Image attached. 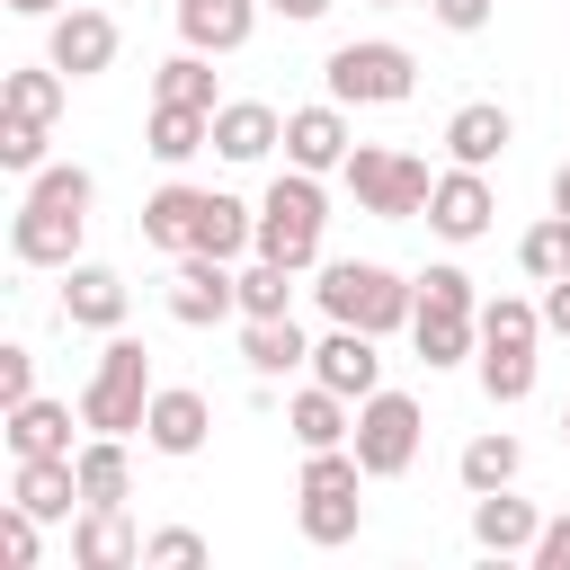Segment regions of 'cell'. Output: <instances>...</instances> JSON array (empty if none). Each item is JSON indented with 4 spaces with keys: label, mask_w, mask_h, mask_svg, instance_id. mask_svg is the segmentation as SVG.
<instances>
[{
    "label": "cell",
    "mask_w": 570,
    "mask_h": 570,
    "mask_svg": "<svg viewBox=\"0 0 570 570\" xmlns=\"http://www.w3.org/2000/svg\"><path fill=\"white\" fill-rule=\"evenodd\" d=\"M89 196H98L89 169H36V187H27L18 223H9V249L27 267H71V249L89 232Z\"/></svg>",
    "instance_id": "6da1fadb"
},
{
    "label": "cell",
    "mask_w": 570,
    "mask_h": 570,
    "mask_svg": "<svg viewBox=\"0 0 570 570\" xmlns=\"http://www.w3.org/2000/svg\"><path fill=\"white\" fill-rule=\"evenodd\" d=\"M321 312L383 338V330H401V321L419 312V285H401V276L374 267V258H338V267H321Z\"/></svg>",
    "instance_id": "7a4b0ae2"
},
{
    "label": "cell",
    "mask_w": 570,
    "mask_h": 570,
    "mask_svg": "<svg viewBox=\"0 0 570 570\" xmlns=\"http://www.w3.org/2000/svg\"><path fill=\"white\" fill-rule=\"evenodd\" d=\"M80 419L98 436H134L151 419V347L142 338H107V356H98V374L80 392Z\"/></svg>",
    "instance_id": "3957f363"
},
{
    "label": "cell",
    "mask_w": 570,
    "mask_h": 570,
    "mask_svg": "<svg viewBox=\"0 0 570 570\" xmlns=\"http://www.w3.org/2000/svg\"><path fill=\"white\" fill-rule=\"evenodd\" d=\"M347 187H356V205L383 214V223H410V214H428V196H436L428 160L383 151V142H356V151H347Z\"/></svg>",
    "instance_id": "277c9868"
},
{
    "label": "cell",
    "mask_w": 570,
    "mask_h": 570,
    "mask_svg": "<svg viewBox=\"0 0 570 570\" xmlns=\"http://www.w3.org/2000/svg\"><path fill=\"white\" fill-rule=\"evenodd\" d=\"M321 187H312V169H294V178H276L267 187V205H258V258H276V267H312L321 258Z\"/></svg>",
    "instance_id": "5b68a950"
},
{
    "label": "cell",
    "mask_w": 570,
    "mask_h": 570,
    "mask_svg": "<svg viewBox=\"0 0 570 570\" xmlns=\"http://www.w3.org/2000/svg\"><path fill=\"white\" fill-rule=\"evenodd\" d=\"M321 71H330V98L338 107H401L410 80H419V62L401 45H338Z\"/></svg>",
    "instance_id": "8992f818"
},
{
    "label": "cell",
    "mask_w": 570,
    "mask_h": 570,
    "mask_svg": "<svg viewBox=\"0 0 570 570\" xmlns=\"http://www.w3.org/2000/svg\"><path fill=\"white\" fill-rule=\"evenodd\" d=\"M410 454H419V401L410 392H365V410H356V463H365V481L410 472Z\"/></svg>",
    "instance_id": "52a82bcc"
},
{
    "label": "cell",
    "mask_w": 570,
    "mask_h": 570,
    "mask_svg": "<svg viewBox=\"0 0 570 570\" xmlns=\"http://www.w3.org/2000/svg\"><path fill=\"white\" fill-rule=\"evenodd\" d=\"M232 303H240V276H223V258H205V249H178V276H169V321L205 330V321H223Z\"/></svg>",
    "instance_id": "ba28073f"
},
{
    "label": "cell",
    "mask_w": 570,
    "mask_h": 570,
    "mask_svg": "<svg viewBox=\"0 0 570 570\" xmlns=\"http://www.w3.org/2000/svg\"><path fill=\"white\" fill-rule=\"evenodd\" d=\"M312 383H330V392H347V401H365V392H383V356H374V330H330L321 347H312Z\"/></svg>",
    "instance_id": "9c48e42d"
},
{
    "label": "cell",
    "mask_w": 570,
    "mask_h": 570,
    "mask_svg": "<svg viewBox=\"0 0 570 570\" xmlns=\"http://www.w3.org/2000/svg\"><path fill=\"white\" fill-rule=\"evenodd\" d=\"M45 62H53V71H71V80L107 71V62H116V18H107V9H62V18H53Z\"/></svg>",
    "instance_id": "30bf717a"
},
{
    "label": "cell",
    "mask_w": 570,
    "mask_h": 570,
    "mask_svg": "<svg viewBox=\"0 0 570 570\" xmlns=\"http://www.w3.org/2000/svg\"><path fill=\"white\" fill-rule=\"evenodd\" d=\"M428 223H436L445 240H481V232H490V187H481V169L454 160V178H436V196H428Z\"/></svg>",
    "instance_id": "8fae6325"
},
{
    "label": "cell",
    "mask_w": 570,
    "mask_h": 570,
    "mask_svg": "<svg viewBox=\"0 0 570 570\" xmlns=\"http://www.w3.org/2000/svg\"><path fill=\"white\" fill-rule=\"evenodd\" d=\"M276 142H285L276 107H258V98H232V107H214V151H223V160H267Z\"/></svg>",
    "instance_id": "7c38bea8"
},
{
    "label": "cell",
    "mask_w": 570,
    "mask_h": 570,
    "mask_svg": "<svg viewBox=\"0 0 570 570\" xmlns=\"http://www.w3.org/2000/svg\"><path fill=\"white\" fill-rule=\"evenodd\" d=\"M285 160H294V169H347V116H338V107L285 116Z\"/></svg>",
    "instance_id": "4fadbf2b"
},
{
    "label": "cell",
    "mask_w": 570,
    "mask_h": 570,
    "mask_svg": "<svg viewBox=\"0 0 570 570\" xmlns=\"http://www.w3.org/2000/svg\"><path fill=\"white\" fill-rule=\"evenodd\" d=\"M249 240H258V214H240V196H214V187H196L187 249H205V258H232V249H249Z\"/></svg>",
    "instance_id": "5bb4252c"
},
{
    "label": "cell",
    "mask_w": 570,
    "mask_h": 570,
    "mask_svg": "<svg viewBox=\"0 0 570 570\" xmlns=\"http://www.w3.org/2000/svg\"><path fill=\"white\" fill-rule=\"evenodd\" d=\"M71 561L80 570H125V561H142V534L125 525V508H89L71 525Z\"/></svg>",
    "instance_id": "9a60e30c"
},
{
    "label": "cell",
    "mask_w": 570,
    "mask_h": 570,
    "mask_svg": "<svg viewBox=\"0 0 570 570\" xmlns=\"http://www.w3.org/2000/svg\"><path fill=\"white\" fill-rule=\"evenodd\" d=\"M249 0H178V36L196 45V53H240L249 45Z\"/></svg>",
    "instance_id": "2e32d148"
},
{
    "label": "cell",
    "mask_w": 570,
    "mask_h": 570,
    "mask_svg": "<svg viewBox=\"0 0 570 570\" xmlns=\"http://www.w3.org/2000/svg\"><path fill=\"white\" fill-rule=\"evenodd\" d=\"M62 321L116 330V321H125V276H116V267H71V276H62Z\"/></svg>",
    "instance_id": "e0dca14e"
},
{
    "label": "cell",
    "mask_w": 570,
    "mask_h": 570,
    "mask_svg": "<svg viewBox=\"0 0 570 570\" xmlns=\"http://www.w3.org/2000/svg\"><path fill=\"white\" fill-rule=\"evenodd\" d=\"M71 499H80V463L71 454H18V508L71 517Z\"/></svg>",
    "instance_id": "ac0fdd59"
},
{
    "label": "cell",
    "mask_w": 570,
    "mask_h": 570,
    "mask_svg": "<svg viewBox=\"0 0 570 570\" xmlns=\"http://www.w3.org/2000/svg\"><path fill=\"white\" fill-rule=\"evenodd\" d=\"M534 534H543V525H534L525 499H508V490H481V499H472V543H481V552H534Z\"/></svg>",
    "instance_id": "d6986e66"
},
{
    "label": "cell",
    "mask_w": 570,
    "mask_h": 570,
    "mask_svg": "<svg viewBox=\"0 0 570 570\" xmlns=\"http://www.w3.org/2000/svg\"><path fill=\"white\" fill-rule=\"evenodd\" d=\"M445 151H454L463 169H490V160L508 151V107H490V98L454 107V125H445Z\"/></svg>",
    "instance_id": "ffe728a7"
},
{
    "label": "cell",
    "mask_w": 570,
    "mask_h": 570,
    "mask_svg": "<svg viewBox=\"0 0 570 570\" xmlns=\"http://www.w3.org/2000/svg\"><path fill=\"white\" fill-rule=\"evenodd\" d=\"M142 436H151L160 454H196V445H205V392H151Z\"/></svg>",
    "instance_id": "44dd1931"
},
{
    "label": "cell",
    "mask_w": 570,
    "mask_h": 570,
    "mask_svg": "<svg viewBox=\"0 0 570 570\" xmlns=\"http://www.w3.org/2000/svg\"><path fill=\"white\" fill-rule=\"evenodd\" d=\"M285 428H294V445H303V454H321V445H338V436H347V392H330V383H312V392H294V410H285Z\"/></svg>",
    "instance_id": "7402d4cb"
},
{
    "label": "cell",
    "mask_w": 570,
    "mask_h": 570,
    "mask_svg": "<svg viewBox=\"0 0 570 570\" xmlns=\"http://www.w3.org/2000/svg\"><path fill=\"white\" fill-rule=\"evenodd\" d=\"M9 445H18V454H71V410L27 392V401L9 410Z\"/></svg>",
    "instance_id": "603a6c76"
},
{
    "label": "cell",
    "mask_w": 570,
    "mask_h": 570,
    "mask_svg": "<svg viewBox=\"0 0 570 570\" xmlns=\"http://www.w3.org/2000/svg\"><path fill=\"white\" fill-rule=\"evenodd\" d=\"M240 356H249V374H294L312 347H303V330H294V312H276V321H249V338H240Z\"/></svg>",
    "instance_id": "cb8c5ba5"
},
{
    "label": "cell",
    "mask_w": 570,
    "mask_h": 570,
    "mask_svg": "<svg viewBox=\"0 0 570 570\" xmlns=\"http://www.w3.org/2000/svg\"><path fill=\"white\" fill-rule=\"evenodd\" d=\"M71 463H80V508H125V436L80 445Z\"/></svg>",
    "instance_id": "d4e9b609"
},
{
    "label": "cell",
    "mask_w": 570,
    "mask_h": 570,
    "mask_svg": "<svg viewBox=\"0 0 570 570\" xmlns=\"http://www.w3.org/2000/svg\"><path fill=\"white\" fill-rule=\"evenodd\" d=\"M214 142V116L205 107H151V160H187V151H205Z\"/></svg>",
    "instance_id": "484cf974"
},
{
    "label": "cell",
    "mask_w": 570,
    "mask_h": 570,
    "mask_svg": "<svg viewBox=\"0 0 570 570\" xmlns=\"http://www.w3.org/2000/svg\"><path fill=\"white\" fill-rule=\"evenodd\" d=\"M410 338L428 365H463L472 356V312H410Z\"/></svg>",
    "instance_id": "4316f807"
},
{
    "label": "cell",
    "mask_w": 570,
    "mask_h": 570,
    "mask_svg": "<svg viewBox=\"0 0 570 570\" xmlns=\"http://www.w3.org/2000/svg\"><path fill=\"white\" fill-rule=\"evenodd\" d=\"M517 463H525L517 436H472V445H463V490H472V499H481V490H508Z\"/></svg>",
    "instance_id": "83f0119b"
},
{
    "label": "cell",
    "mask_w": 570,
    "mask_h": 570,
    "mask_svg": "<svg viewBox=\"0 0 570 570\" xmlns=\"http://www.w3.org/2000/svg\"><path fill=\"white\" fill-rule=\"evenodd\" d=\"M187 223H196V187H160L142 205V240L151 249H187Z\"/></svg>",
    "instance_id": "f1b7e54d"
},
{
    "label": "cell",
    "mask_w": 570,
    "mask_h": 570,
    "mask_svg": "<svg viewBox=\"0 0 570 570\" xmlns=\"http://www.w3.org/2000/svg\"><path fill=\"white\" fill-rule=\"evenodd\" d=\"M481 392L490 401H525L534 392V347H481Z\"/></svg>",
    "instance_id": "f546056e"
},
{
    "label": "cell",
    "mask_w": 570,
    "mask_h": 570,
    "mask_svg": "<svg viewBox=\"0 0 570 570\" xmlns=\"http://www.w3.org/2000/svg\"><path fill=\"white\" fill-rule=\"evenodd\" d=\"M303 534L312 543H347L356 534V490H303Z\"/></svg>",
    "instance_id": "4dcf8cb0"
},
{
    "label": "cell",
    "mask_w": 570,
    "mask_h": 570,
    "mask_svg": "<svg viewBox=\"0 0 570 570\" xmlns=\"http://www.w3.org/2000/svg\"><path fill=\"white\" fill-rule=\"evenodd\" d=\"M517 258H525V276H570V214H552V223H534L525 240H517Z\"/></svg>",
    "instance_id": "1f68e13d"
},
{
    "label": "cell",
    "mask_w": 570,
    "mask_h": 570,
    "mask_svg": "<svg viewBox=\"0 0 570 570\" xmlns=\"http://www.w3.org/2000/svg\"><path fill=\"white\" fill-rule=\"evenodd\" d=\"M160 98H169V107H205V116H214V71H205V53H196V45H187L178 62H160Z\"/></svg>",
    "instance_id": "d6a6232c"
},
{
    "label": "cell",
    "mask_w": 570,
    "mask_h": 570,
    "mask_svg": "<svg viewBox=\"0 0 570 570\" xmlns=\"http://www.w3.org/2000/svg\"><path fill=\"white\" fill-rule=\"evenodd\" d=\"M53 107H62V71H53V62H45V71H9V116L53 125Z\"/></svg>",
    "instance_id": "836d02e7"
},
{
    "label": "cell",
    "mask_w": 570,
    "mask_h": 570,
    "mask_svg": "<svg viewBox=\"0 0 570 570\" xmlns=\"http://www.w3.org/2000/svg\"><path fill=\"white\" fill-rule=\"evenodd\" d=\"M534 330H543L534 303H508V294H499V303L481 312V347H534Z\"/></svg>",
    "instance_id": "e575fe53"
},
{
    "label": "cell",
    "mask_w": 570,
    "mask_h": 570,
    "mask_svg": "<svg viewBox=\"0 0 570 570\" xmlns=\"http://www.w3.org/2000/svg\"><path fill=\"white\" fill-rule=\"evenodd\" d=\"M285 276H294V267H276V258H258V267L240 276V312H249V321H276V312H285V294H294Z\"/></svg>",
    "instance_id": "d590c367"
},
{
    "label": "cell",
    "mask_w": 570,
    "mask_h": 570,
    "mask_svg": "<svg viewBox=\"0 0 570 570\" xmlns=\"http://www.w3.org/2000/svg\"><path fill=\"white\" fill-rule=\"evenodd\" d=\"M0 169H18V178L45 169V125H36V116H9V125H0Z\"/></svg>",
    "instance_id": "8d00e7d4"
},
{
    "label": "cell",
    "mask_w": 570,
    "mask_h": 570,
    "mask_svg": "<svg viewBox=\"0 0 570 570\" xmlns=\"http://www.w3.org/2000/svg\"><path fill=\"white\" fill-rule=\"evenodd\" d=\"M419 312H472V276L463 267H428L419 276Z\"/></svg>",
    "instance_id": "74e56055"
},
{
    "label": "cell",
    "mask_w": 570,
    "mask_h": 570,
    "mask_svg": "<svg viewBox=\"0 0 570 570\" xmlns=\"http://www.w3.org/2000/svg\"><path fill=\"white\" fill-rule=\"evenodd\" d=\"M36 525H45L36 508H9V517H0V561H9V570H36Z\"/></svg>",
    "instance_id": "f35d334b"
},
{
    "label": "cell",
    "mask_w": 570,
    "mask_h": 570,
    "mask_svg": "<svg viewBox=\"0 0 570 570\" xmlns=\"http://www.w3.org/2000/svg\"><path fill=\"white\" fill-rule=\"evenodd\" d=\"M142 561H160V570H187V561H205V534L169 525V534H151V543H142Z\"/></svg>",
    "instance_id": "ab89813d"
},
{
    "label": "cell",
    "mask_w": 570,
    "mask_h": 570,
    "mask_svg": "<svg viewBox=\"0 0 570 570\" xmlns=\"http://www.w3.org/2000/svg\"><path fill=\"white\" fill-rule=\"evenodd\" d=\"M27 392H36V356L27 347H0V410H18Z\"/></svg>",
    "instance_id": "60d3db41"
},
{
    "label": "cell",
    "mask_w": 570,
    "mask_h": 570,
    "mask_svg": "<svg viewBox=\"0 0 570 570\" xmlns=\"http://www.w3.org/2000/svg\"><path fill=\"white\" fill-rule=\"evenodd\" d=\"M534 570H570V517H552V525L534 534Z\"/></svg>",
    "instance_id": "b9f144b4"
},
{
    "label": "cell",
    "mask_w": 570,
    "mask_h": 570,
    "mask_svg": "<svg viewBox=\"0 0 570 570\" xmlns=\"http://www.w3.org/2000/svg\"><path fill=\"white\" fill-rule=\"evenodd\" d=\"M428 9H436V18H445V27H454V36H472V27H481V18H490V0H428Z\"/></svg>",
    "instance_id": "7bdbcfd3"
},
{
    "label": "cell",
    "mask_w": 570,
    "mask_h": 570,
    "mask_svg": "<svg viewBox=\"0 0 570 570\" xmlns=\"http://www.w3.org/2000/svg\"><path fill=\"white\" fill-rule=\"evenodd\" d=\"M543 330L570 338V276H552V294H543Z\"/></svg>",
    "instance_id": "ee69618b"
},
{
    "label": "cell",
    "mask_w": 570,
    "mask_h": 570,
    "mask_svg": "<svg viewBox=\"0 0 570 570\" xmlns=\"http://www.w3.org/2000/svg\"><path fill=\"white\" fill-rule=\"evenodd\" d=\"M267 9H276V18H321L330 0H267Z\"/></svg>",
    "instance_id": "f6af8a7d"
},
{
    "label": "cell",
    "mask_w": 570,
    "mask_h": 570,
    "mask_svg": "<svg viewBox=\"0 0 570 570\" xmlns=\"http://www.w3.org/2000/svg\"><path fill=\"white\" fill-rule=\"evenodd\" d=\"M552 214H570V160L552 169Z\"/></svg>",
    "instance_id": "bcb514c9"
},
{
    "label": "cell",
    "mask_w": 570,
    "mask_h": 570,
    "mask_svg": "<svg viewBox=\"0 0 570 570\" xmlns=\"http://www.w3.org/2000/svg\"><path fill=\"white\" fill-rule=\"evenodd\" d=\"M9 9H18V18H53L62 0H9Z\"/></svg>",
    "instance_id": "7dc6e473"
},
{
    "label": "cell",
    "mask_w": 570,
    "mask_h": 570,
    "mask_svg": "<svg viewBox=\"0 0 570 570\" xmlns=\"http://www.w3.org/2000/svg\"><path fill=\"white\" fill-rule=\"evenodd\" d=\"M561 436H570V410H561Z\"/></svg>",
    "instance_id": "c3c4849f"
},
{
    "label": "cell",
    "mask_w": 570,
    "mask_h": 570,
    "mask_svg": "<svg viewBox=\"0 0 570 570\" xmlns=\"http://www.w3.org/2000/svg\"><path fill=\"white\" fill-rule=\"evenodd\" d=\"M374 9H392V0H374Z\"/></svg>",
    "instance_id": "681fc988"
}]
</instances>
